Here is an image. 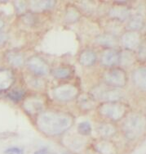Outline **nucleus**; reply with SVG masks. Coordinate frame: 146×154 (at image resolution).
<instances>
[{
	"instance_id": "obj_8",
	"label": "nucleus",
	"mask_w": 146,
	"mask_h": 154,
	"mask_svg": "<svg viewBox=\"0 0 146 154\" xmlns=\"http://www.w3.org/2000/svg\"><path fill=\"white\" fill-rule=\"evenodd\" d=\"M140 37L139 34L136 32L125 33L122 37V44L126 48L132 50L140 45Z\"/></svg>"
},
{
	"instance_id": "obj_5",
	"label": "nucleus",
	"mask_w": 146,
	"mask_h": 154,
	"mask_svg": "<svg viewBox=\"0 0 146 154\" xmlns=\"http://www.w3.org/2000/svg\"><path fill=\"white\" fill-rule=\"evenodd\" d=\"M105 80L109 85L114 88H122L127 83L125 72L120 69H114L105 74Z\"/></svg>"
},
{
	"instance_id": "obj_15",
	"label": "nucleus",
	"mask_w": 146,
	"mask_h": 154,
	"mask_svg": "<svg viewBox=\"0 0 146 154\" xmlns=\"http://www.w3.org/2000/svg\"><path fill=\"white\" fill-rule=\"evenodd\" d=\"M97 131L100 136L107 138L114 135L116 133V129L110 124H100L97 125Z\"/></svg>"
},
{
	"instance_id": "obj_22",
	"label": "nucleus",
	"mask_w": 146,
	"mask_h": 154,
	"mask_svg": "<svg viewBox=\"0 0 146 154\" xmlns=\"http://www.w3.org/2000/svg\"><path fill=\"white\" fill-rule=\"evenodd\" d=\"M133 56L129 52H124L123 54L119 55V62L121 64L124 66H129L133 62Z\"/></svg>"
},
{
	"instance_id": "obj_6",
	"label": "nucleus",
	"mask_w": 146,
	"mask_h": 154,
	"mask_svg": "<svg viewBox=\"0 0 146 154\" xmlns=\"http://www.w3.org/2000/svg\"><path fill=\"white\" fill-rule=\"evenodd\" d=\"M77 94L78 90L76 88L70 85L59 86L54 89L52 92L54 98L61 102H68L72 100L73 98L76 97Z\"/></svg>"
},
{
	"instance_id": "obj_17",
	"label": "nucleus",
	"mask_w": 146,
	"mask_h": 154,
	"mask_svg": "<svg viewBox=\"0 0 146 154\" xmlns=\"http://www.w3.org/2000/svg\"><path fill=\"white\" fill-rule=\"evenodd\" d=\"M110 16L119 21H125L129 17V12L123 8H114L110 11Z\"/></svg>"
},
{
	"instance_id": "obj_10",
	"label": "nucleus",
	"mask_w": 146,
	"mask_h": 154,
	"mask_svg": "<svg viewBox=\"0 0 146 154\" xmlns=\"http://www.w3.org/2000/svg\"><path fill=\"white\" fill-rule=\"evenodd\" d=\"M119 62V55L117 52L113 49H109L104 52L101 57V62L103 65L108 66H114L117 64Z\"/></svg>"
},
{
	"instance_id": "obj_16",
	"label": "nucleus",
	"mask_w": 146,
	"mask_h": 154,
	"mask_svg": "<svg viewBox=\"0 0 146 154\" xmlns=\"http://www.w3.org/2000/svg\"><path fill=\"white\" fill-rule=\"evenodd\" d=\"M97 43L105 47H115L117 45V39L110 35H102L97 38Z\"/></svg>"
},
{
	"instance_id": "obj_14",
	"label": "nucleus",
	"mask_w": 146,
	"mask_h": 154,
	"mask_svg": "<svg viewBox=\"0 0 146 154\" xmlns=\"http://www.w3.org/2000/svg\"><path fill=\"white\" fill-rule=\"evenodd\" d=\"M96 61H97V55L92 51H85L79 57L80 63L86 66L93 65Z\"/></svg>"
},
{
	"instance_id": "obj_19",
	"label": "nucleus",
	"mask_w": 146,
	"mask_h": 154,
	"mask_svg": "<svg viewBox=\"0 0 146 154\" xmlns=\"http://www.w3.org/2000/svg\"><path fill=\"white\" fill-rule=\"evenodd\" d=\"M25 109L28 112H37L38 111L42 110L43 104L39 101L29 100L26 101V103H25Z\"/></svg>"
},
{
	"instance_id": "obj_20",
	"label": "nucleus",
	"mask_w": 146,
	"mask_h": 154,
	"mask_svg": "<svg viewBox=\"0 0 146 154\" xmlns=\"http://www.w3.org/2000/svg\"><path fill=\"white\" fill-rule=\"evenodd\" d=\"M78 131L82 135H89L91 133V125L88 122H81L78 125Z\"/></svg>"
},
{
	"instance_id": "obj_1",
	"label": "nucleus",
	"mask_w": 146,
	"mask_h": 154,
	"mask_svg": "<svg viewBox=\"0 0 146 154\" xmlns=\"http://www.w3.org/2000/svg\"><path fill=\"white\" fill-rule=\"evenodd\" d=\"M72 123L73 120L70 116L61 112H43L38 118L39 130L51 136L63 134L71 127Z\"/></svg>"
},
{
	"instance_id": "obj_13",
	"label": "nucleus",
	"mask_w": 146,
	"mask_h": 154,
	"mask_svg": "<svg viewBox=\"0 0 146 154\" xmlns=\"http://www.w3.org/2000/svg\"><path fill=\"white\" fill-rule=\"evenodd\" d=\"M97 151L100 154H115L116 148L113 143L108 141H100L96 145Z\"/></svg>"
},
{
	"instance_id": "obj_25",
	"label": "nucleus",
	"mask_w": 146,
	"mask_h": 154,
	"mask_svg": "<svg viewBox=\"0 0 146 154\" xmlns=\"http://www.w3.org/2000/svg\"><path fill=\"white\" fill-rule=\"evenodd\" d=\"M5 154H23V150L21 148L13 147V148H9L4 151Z\"/></svg>"
},
{
	"instance_id": "obj_28",
	"label": "nucleus",
	"mask_w": 146,
	"mask_h": 154,
	"mask_svg": "<svg viewBox=\"0 0 146 154\" xmlns=\"http://www.w3.org/2000/svg\"><path fill=\"white\" fill-rule=\"evenodd\" d=\"M7 36L5 34H3V33H0V45L3 44L4 42L6 41Z\"/></svg>"
},
{
	"instance_id": "obj_18",
	"label": "nucleus",
	"mask_w": 146,
	"mask_h": 154,
	"mask_svg": "<svg viewBox=\"0 0 146 154\" xmlns=\"http://www.w3.org/2000/svg\"><path fill=\"white\" fill-rule=\"evenodd\" d=\"M7 60L11 65L16 67L21 66L24 63L23 56L18 53H10L7 55Z\"/></svg>"
},
{
	"instance_id": "obj_7",
	"label": "nucleus",
	"mask_w": 146,
	"mask_h": 154,
	"mask_svg": "<svg viewBox=\"0 0 146 154\" xmlns=\"http://www.w3.org/2000/svg\"><path fill=\"white\" fill-rule=\"evenodd\" d=\"M28 68L38 75H46L49 71L48 66L43 60L38 57H33L27 62Z\"/></svg>"
},
{
	"instance_id": "obj_29",
	"label": "nucleus",
	"mask_w": 146,
	"mask_h": 154,
	"mask_svg": "<svg viewBox=\"0 0 146 154\" xmlns=\"http://www.w3.org/2000/svg\"><path fill=\"white\" fill-rule=\"evenodd\" d=\"M47 150L46 148H42V149H39L38 151H36L34 154H47Z\"/></svg>"
},
{
	"instance_id": "obj_3",
	"label": "nucleus",
	"mask_w": 146,
	"mask_h": 154,
	"mask_svg": "<svg viewBox=\"0 0 146 154\" xmlns=\"http://www.w3.org/2000/svg\"><path fill=\"white\" fill-rule=\"evenodd\" d=\"M100 113L113 121H118L123 117L126 112L125 107L116 102H110L103 104L100 107Z\"/></svg>"
},
{
	"instance_id": "obj_23",
	"label": "nucleus",
	"mask_w": 146,
	"mask_h": 154,
	"mask_svg": "<svg viewBox=\"0 0 146 154\" xmlns=\"http://www.w3.org/2000/svg\"><path fill=\"white\" fill-rule=\"evenodd\" d=\"M70 74V71L67 68H56L53 70L52 75L58 79H64L67 78Z\"/></svg>"
},
{
	"instance_id": "obj_2",
	"label": "nucleus",
	"mask_w": 146,
	"mask_h": 154,
	"mask_svg": "<svg viewBox=\"0 0 146 154\" xmlns=\"http://www.w3.org/2000/svg\"><path fill=\"white\" fill-rule=\"evenodd\" d=\"M123 129L128 139H136L145 131L146 117L140 113H132L126 118Z\"/></svg>"
},
{
	"instance_id": "obj_27",
	"label": "nucleus",
	"mask_w": 146,
	"mask_h": 154,
	"mask_svg": "<svg viewBox=\"0 0 146 154\" xmlns=\"http://www.w3.org/2000/svg\"><path fill=\"white\" fill-rule=\"evenodd\" d=\"M140 57L143 59H146V46H142L140 49Z\"/></svg>"
},
{
	"instance_id": "obj_11",
	"label": "nucleus",
	"mask_w": 146,
	"mask_h": 154,
	"mask_svg": "<svg viewBox=\"0 0 146 154\" xmlns=\"http://www.w3.org/2000/svg\"><path fill=\"white\" fill-rule=\"evenodd\" d=\"M13 76L11 71L7 69L0 70V90H5L12 85Z\"/></svg>"
},
{
	"instance_id": "obj_4",
	"label": "nucleus",
	"mask_w": 146,
	"mask_h": 154,
	"mask_svg": "<svg viewBox=\"0 0 146 154\" xmlns=\"http://www.w3.org/2000/svg\"><path fill=\"white\" fill-rule=\"evenodd\" d=\"M92 94L95 98L100 99V100L108 101V103L110 102H116L123 98V92L117 88H103V87H98L94 89Z\"/></svg>"
},
{
	"instance_id": "obj_31",
	"label": "nucleus",
	"mask_w": 146,
	"mask_h": 154,
	"mask_svg": "<svg viewBox=\"0 0 146 154\" xmlns=\"http://www.w3.org/2000/svg\"><path fill=\"white\" fill-rule=\"evenodd\" d=\"M63 154H69V153H67V152H64V153H63Z\"/></svg>"
},
{
	"instance_id": "obj_12",
	"label": "nucleus",
	"mask_w": 146,
	"mask_h": 154,
	"mask_svg": "<svg viewBox=\"0 0 146 154\" xmlns=\"http://www.w3.org/2000/svg\"><path fill=\"white\" fill-rule=\"evenodd\" d=\"M30 8L36 12L39 11H43V10H48V9L52 8L55 6V2L51 1V0H45V1H31L30 3Z\"/></svg>"
},
{
	"instance_id": "obj_26",
	"label": "nucleus",
	"mask_w": 146,
	"mask_h": 154,
	"mask_svg": "<svg viewBox=\"0 0 146 154\" xmlns=\"http://www.w3.org/2000/svg\"><path fill=\"white\" fill-rule=\"evenodd\" d=\"M16 8L19 12H22L25 9V4L24 3V2H16Z\"/></svg>"
},
{
	"instance_id": "obj_24",
	"label": "nucleus",
	"mask_w": 146,
	"mask_h": 154,
	"mask_svg": "<svg viewBox=\"0 0 146 154\" xmlns=\"http://www.w3.org/2000/svg\"><path fill=\"white\" fill-rule=\"evenodd\" d=\"M25 95V92L21 89H14L12 92L9 93L8 97L11 100L14 101V102H18L20 101L21 98H23Z\"/></svg>"
},
{
	"instance_id": "obj_21",
	"label": "nucleus",
	"mask_w": 146,
	"mask_h": 154,
	"mask_svg": "<svg viewBox=\"0 0 146 154\" xmlns=\"http://www.w3.org/2000/svg\"><path fill=\"white\" fill-rule=\"evenodd\" d=\"M143 26V19L141 17H134L129 22V27L133 30H137Z\"/></svg>"
},
{
	"instance_id": "obj_9",
	"label": "nucleus",
	"mask_w": 146,
	"mask_h": 154,
	"mask_svg": "<svg viewBox=\"0 0 146 154\" xmlns=\"http://www.w3.org/2000/svg\"><path fill=\"white\" fill-rule=\"evenodd\" d=\"M136 85L141 90L146 91V67H141L136 70L132 75Z\"/></svg>"
},
{
	"instance_id": "obj_30",
	"label": "nucleus",
	"mask_w": 146,
	"mask_h": 154,
	"mask_svg": "<svg viewBox=\"0 0 146 154\" xmlns=\"http://www.w3.org/2000/svg\"><path fill=\"white\" fill-rule=\"evenodd\" d=\"M3 21L0 19V30L3 28Z\"/></svg>"
}]
</instances>
